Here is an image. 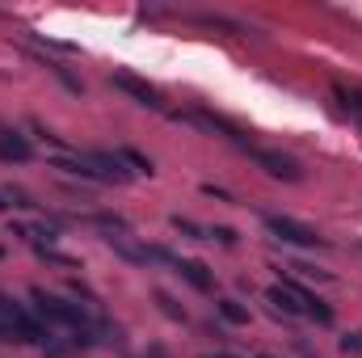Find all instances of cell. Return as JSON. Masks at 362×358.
Segmentation results:
<instances>
[{
    "label": "cell",
    "instance_id": "obj_1",
    "mask_svg": "<svg viewBox=\"0 0 362 358\" xmlns=\"http://www.w3.org/2000/svg\"><path fill=\"white\" fill-rule=\"evenodd\" d=\"M266 228H270L278 241H286V245H299V249H325V236H320L316 228L291 219V215H266Z\"/></svg>",
    "mask_w": 362,
    "mask_h": 358
},
{
    "label": "cell",
    "instance_id": "obj_7",
    "mask_svg": "<svg viewBox=\"0 0 362 358\" xmlns=\"http://www.w3.org/2000/svg\"><path fill=\"white\" fill-rule=\"evenodd\" d=\"M185 122H194V127H202V131H219V135H228V139L245 144V131H240V127H232V122H228V118H219V114L198 110V114H185Z\"/></svg>",
    "mask_w": 362,
    "mask_h": 358
},
{
    "label": "cell",
    "instance_id": "obj_14",
    "mask_svg": "<svg viewBox=\"0 0 362 358\" xmlns=\"http://www.w3.org/2000/svg\"><path fill=\"white\" fill-rule=\"evenodd\" d=\"M118 156H122V161H127V165H135V169H139V173H152V161H148V156H144V152H135V148H122V152H118Z\"/></svg>",
    "mask_w": 362,
    "mask_h": 358
},
{
    "label": "cell",
    "instance_id": "obj_16",
    "mask_svg": "<svg viewBox=\"0 0 362 358\" xmlns=\"http://www.w3.org/2000/svg\"><path fill=\"white\" fill-rule=\"evenodd\" d=\"M206 236H215L219 245H236V232H232V228H223V224H219V228H211Z\"/></svg>",
    "mask_w": 362,
    "mask_h": 358
},
{
    "label": "cell",
    "instance_id": "obj_12",
    "mask_svg": "<svg viewBox=\"0 0 362 358\" xmlns=\"http://www.w3.org/2000/svg\"><path fill=\"white\" fill-rule=\"evenodd\" d=\"M266 299H270L274 308H282V312H286V316H295V312H303V308H299V304H295V295H291V291H286V287H270V291H266Z\"/></svg>",
    "mask_w": 362,
    "mask_h": 358
},
{
    "label": "cell",
    "instance_id": "obj_19",
    "mask_svg": "<svg viewBox=\"0 0 362 358\" xmlns=\"http://www.w3.org/2000/svg\"><path fill=\"white\" fill-rule=\"evenodd\" d=\"M0 211H4V198H0Z\"/></svg>",
    "mask_w": 362,
    "mask_h": 358
},
{
    "label": "cell",
    "instance_id": "obj_17",
    "mask_svg": "<svg viewBox=\"0 0 362 358\" xmlns=\"http://www.w3.org/2000/svg\"><path fill=\"white\" fill-rule=\"evenodd\" d=\"M173 228L185 232V236H202V228H198V224H189V219H181V215H173Z\"/></svg>",
    "mask_w": 362,
    "mask_h": 358
},
{
    "label": "cell",
    "instance_id": "obj_4",
    "mask_svg": "<svg viewBox=\"0 0 362 358\" xmlns=\"http://www.w3.org/2000/svg\"><path fill=\"white\" fill-rule=\"evenodd\" d=\"M110 85L118 93H127V97H135L139 105H148V110H165V101H160V89H152L148 81H139V76H131V72H114L110 76Z\"/></svg>",
    "mask_w": 362,
    "mask_h": 358
},
{
    "label": "cell",
    "instance_id": "obj_6",
    "mask_svg": "<svg viewBox=\"0 0 362 358\" xmlns=\"http://www.w3.org/2000/svg\"><path fill=\"white\" fill-rule=\"evenodd\" d=\"M34 156V148H30V139L21 135V131H0V161H8V165H25Z\"/></svg>",
    "mask_w": 362,
    "mask_h": 358
},
{
    "label": "cell",
    "instance_id": "obj_3",
    "mask_svg": "<svg viewBox=\"0 0 362 358\" xmlns=\"http://www.w3.org/2000/svg\"><path fill=\"white\" fill-rule=\"evenodd\" d=\"M34 308L42 321H55V325H85V312L81 304H68L59 295H47V291H34Z\"/></svg>",
    "mask_w": 362,
    "mask_h": 358
},
{
    "label": "cell",
    "instance_id": "obj_10",
    "mask_svg": "<svg viewBox=\"0 0 362 358\" xmlns=\"http://www.w3.org/2000/svg\"><path fill=\"white\" fill-rule=\"evenodd\" d=\"M215 312H219L228 325H249V308H245V304H236V299H219V304H215Z\"/></svg>",
    "mask_w": 362,
    "mask_h": 358
},
{
    "label": "cell",
    "instance_id": "obj_21",
    "mask_svg": "<svg viewBox=\"0 0 362 358\" xmlns=\"http://www.w3.org/2000/svg\"><path fill=\"white\" fill-rule=\"evenodd\" d=\"M215 358H219V354H215Z\"/></svg>",
    "mask_w": 362,
    "mask_h": 358
},
{
    "label": "cell",
    "instance_id": "obj_18",
    "mask_svg": "<svg viewBox=\"0 0 362 358\" xmlns=\"http://www.w3.org/2000/svg\"><path fill=\"white\" fill-rule=\"evenodd\" d=\"M219 358H236V354H219Z\"/></svg>",
    "mask_w": 362,
    "mask_h": 358
},
{
    "label": "cell",
    "instance_id": "obj_15",
    "mask_svg": "<svg viewBox=\"0 0 362 358\" xmlns=\"http://www.w3.org/2000/svg\"><path fill=\"white\" fill-rule=\"evenodd\" d=\"M341 354H362V333H346L341 337Z\"/></svg>",
    "mask_w": 362,
    "mask_h": 358
},
{
    "label": "cell",
    "instance_id": "obj_11",
    "mask_svg": "<svg viewBox=\"0 0 362 358\" xmlns=\"http://www.w3.org/2000/svg\"><path fill=\"white\" fill-rule=\"evenodd\" d=\"M333 97L341 101V110H346L350 118H358V122H362V93H358V89H346V85H337V89H333Z\"/></svg>",
    "mask_w": 362,
    "mask_h": 358
},
{
    "label": "cell",
    "instance_id": "obj_13",
    "mask_svg": "<svg viewBox=\"0 0 362 358\" xmlns=\"http://www.w3.org/2000/svg\"><path fill=\"white\" fill-rule=\"evenodd\" d=\"M156 304H160V312L169 316V321H185V308L173 304V295H165V291H156Z\"/></svg>",
    "mask_w": 362,
    "mask_h": 358
},
{
    "label": "cell",
    "instance_id": "obj_5",
    "mask_svg": "<svg viewBox=\"0 0 362 358\" xmlns=\"http://www.w3.org/2000/svg\"><path fill=\"white\" fill-rule=\"evenodd\" d=\"M282 287H286V291L295 295V304H299V308H303V312H308L312 321H320V325H333V308H329L325 299H316V295H312L308 287H299V282H291V278H286Z\"/></svg>",
    "mask_w": 362,
    "mask_h": 358
},
{
    "label": "cell",
    "instance_id": "obj_20",
    "mask_svg": "<svg viewBox=\"0 0 362 358\" xmlns=\"http://www.w3.org/2000/svg\"><path fill=\"white\" fill-rule=\"evenodd\" d=\"M262 358H274V354H262Z\"/></svg>",
    "mask_w": 362,
    "mask_h": 358
},
{
    "label": "cell",
    "instance_id": "obj_9",
    "mask_svg": "<svg viewBox=\"0 0 362 358\" xmlns=\"http://www.w3.org/2000/svg\"><path fill=\"white\" fill-rule=\"evenodd\" d=\"M177 274L185 278V282H189V287H194V291H202V295H206V291L215 287L211 270L202 266V262H194V258H181V262H177Z\"/></svg>",
    "mask_w": 362,
    "mask_h": 358
},
{
    "label": "cell",
    "instance_id": "obj_2",
    "mask_svg": "<svg viewBox=\"0 0 362 358\" xmlns=\"http://www.w3.org/2000/svg\"><path fill=\"white\" fill-rule=\"evenodd\" d=\"M245 152L270 173V178H278V181H303V165L295 161V156H286V152H274V148H249L245 144Z\"/></svg>",
    "mask_w": 362,
    "mask_h": 358
},
{
    "label": "cell",
    "instance_id": "obj_8",
    "mask_svg": "<svg viewBox=\"0 0 362 358\" xmlns=\"http://www.w3.org/2000/svg\"><path fill=\"white\" fill-rule=\"evenodd\" d=\"M89 165H93V173H97V181H131V173L122 169V156H110V152H93Z\"/></svg>",
    "mask_w": 362,
    "mask_h": 358
}]
</instances>
